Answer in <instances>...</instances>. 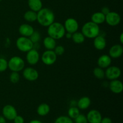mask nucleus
Returning a JSON list of instances; mask_svg holds the SVG:
<instances>
[{"mask_svg": "<svg viewBox=\"0 0 123 123\" xmlns=\"http://www.w3.org/2000/svg\"><path fill=\"white\" fill-rule=\"evenodd\" d=\"M37 21L42 26L48 27L55 22V14L48 8H42L37 12Z\"/></svg>", "mask_w": 123, "mask_h": 123, "instance_id": "f257e3e1", "label": "nucleus"}, {"mask_svg": "<svg viewBox=\"0 0 123 123\" xmlns=\"http://www.w3.org/2000/svg\"><path fill=\"white\" fill-rule=\"evenodd\" d=\"M48 36L54 38L55 40H60L63 38L66 34L64 26L61 23L58 22H54L48 26Z\"/></svg>", "mask_w": 123, "mask_h": 123, "instance_id": "f03ea898", "label": "nucleus"}, {"mask_svg": "<svg viewBox=\"0 0 123 123\" xmlns=\"http://www.w3.org/2000/svg\"><path fill=\"white\" fill-rule=\"evenodd\" d=\"M81 32L85 38L94 39L100 34L99 25L90 21L85 23L81 29Z\"/></svg>", "mask_w": 123, "mask_h": 123, "instance_id": "7ed1b4c3", "label": "nucleus"}, {"mask_svg": "<svg viewBox=\"0 0 123 123\" xmlns=\"http://www.w3.org/2000/svg\"><path fill=\"white\" fill-rule=\"evenodd\" d=\"M25 66V61L20 56H14L8 61V68L12 72H19L22 71Z\"/></svg>", "mask_w": 123, "mask_h": 123, "instance_id": "20e7f679", "label": "nucleus"}, {"mask_svg": "<svg viewBox=\"0 0 123 123\" xmlns=\"http://www.w3.org/2000/svg\"><path fill=\"white\" fill-rule=\"evenodd\" d=\"M16 46L20 52H27L33 48V43L29 37L21 36L16 40Z\"/></svg>", "mask_w": 123, "mask_h": 123, "instance_id": "39448f33", "label": "nucleus"}, {"mask_svg": "<svg viewBox=\"0 0 123 123\" xmlns=\"http://www.w3.org/2000/svg\"><path fill=\"white\" fill-rule=\"evenodd\" d=\"M57 60V55L54 50H46L42 55V61L46 66L53 65Z\"/></svg>", "mask_w": 123, "mask_h": 123, "instance_id": "423d86ee", "label": "nucleus"}, {"mask_svg": "<svg viewBox=\"0 0 123 123\" xmlns=\"http://www.w3.org/2000/svg\"><path fill=\"white\" fill-rule=\"evenodd\" d=\"M105 73L106 78L109 80H112L118 79L121 76V71L117 66H109L105 71Z\"/></svg>", "mask_w": 123, "mask_h": 123, "instance_id": "0eeeda50", "label": "nucleus"}, {"mask_svg": "<svg viewBox=\"0 0 123 123\" xmlns=\"http://www.w3.org/2000/svg\"><path fill=\"white\" fill-rule=\"evenodd\" d=\"M2 116L7 120L13 121L18 115V112L16 108L11 105H6L2 108Z\"/></svg>", "mask_w": 123, "mask_h": 123, "instance_id": "6e6552de", "label": "nucleus"}, {"mask_svg": "<svg viewBox=\"0 0 123 123\" xmlns=\"http://www.w3.org/2000/svg\"><path fill=\"white\" fill-rule=\"evenodd\" d=\"M66 32L73 34L78 31L79 29V24L75 19L73 18H67L64 24Z\"/></svg>", "mask_w": 123, "mask_h": 123, "instance_id": "1a4fd4ad", "label": "nucleus"}, {"mask_svg": "<svg viewBox=\"0 0 123 123\" xmlns=\"http://www.w3.org/2000/svg\"><path fill=\"white\" fill-rule=\"evenodd\" d=\"M105 22L110 26H115L120 24L121 16L117 12H110L105 15Z\"/></svg>", "mask_w": 123, "mask_h": 123, "instance_id": "9d476101", "label": "nucleus"}, {"mask_svg": "<svg viewBox=\"0 0 123 123\" xmlns=\"http://www.w3.org/2000/svg\"><path fill=\"white\" fill-rule=\"evenodd\" d=\"M22 74L26 80L30 82L36 81L39 76L38 71L32 67H27L23 70Z\"/></svg>", "mask_w": 123, "mask_h": 123, "instance_id": "9b49d317", "label": "nucleus"}, {"mask_svg": "<svg viewBox=\"0 0 123 123\" xmlns=\"http://www.w3.org/2000/svg\"><path fill=\"white\" fill-rule=\"evenodd\" d=\"M26 60L29 64L33 66L37 64L40 60V54L38 50L32 49L26 52Z\"/></svg>", "mask_w": 123, "mask_h": 123, "instance_id": "f8f14e48", "label": "nucleus"}, {"mask_svg": "<svg viewBox=\"0 0 123 123\" xmlns=\"http://www.w3.org/2000/svg\"><path fill=\"white\" fill-rule=\"evenodd\" d=\"M86 117L88 123H100L102 119L101 113L96 109L90 111Z\"/></svg>", "mask_w": 123, "mask_h": 123, "instance_id": "ddd939ff", "label": "nucleus"}, {"mask_svg": "<svg viewBox=\"0 0 123 123\" xmlns=\"http://www.w3.org/2000/svg\"><path fill=\"white\" fill-rule=\"evenodd\" d=\"M123 54L122 44H116L112 46L109 50V55L111 58L117 59L121 57Z\"/></svg>", "mask_w": 123, "mask_h": 123, "instance_id": "4468645a", "label": "nucleus"}, {"mask_svg": "<svg viewBox=\"0 0 123 123\" xmlns=\"http://www.w3.org/2000/svg\"><path fill=\"white\" fill-rule=\"evenodd\" d=\"M109 88L113 93L120 94L123 90V82L118 79L112 80L109 84Z\"/></svg>", "mask_w": 123, "mask_h": 123, "instance_id": "2eb2a0df", "label": "nucleus"}, {"mask_svg": "<svg viewBox=\"0 0 123 123\" xmlns=\"http://www.w3.org/2000/svg\"><path fill=\"white\" fill-rule=\"evenodd\" d=\"M93 44L97 50H102L106 46V40L102 35L99 34L94 38Z\"/></svg>", "mask_w": 123, "mask_h": 123, "instance_id": "dca6fc26", "label": "nucleus"}, {"mask_svg": "<svg viewBox=\"0 0 123 123\" xmlns=\"http://www.w3.org/2000/svg\"><path fill=\"white\" fill-rule=\"evenodd\" d=\"M34 31V29L31 25L28 24H23L19 27V32L21 36L30 37Z\"/></svg>", "mask_w": 123, "mask_h": 123, "instance_id": "f3484780", "label": "nucleus"}, {"mask_svg": "<svg viewBox=\"0 0 123 123\" xmlns=\"http://www.w3.org/2000/svg\"><path fill=\"white\" fill-rule=\"evenodd\" d=\"M112 62V58L109 55L103 54L99 56L97 60V65L99 67L102 68H106L111 66Z\"/></svg>", "mask_w": 123, "mask_h": 123, "instance_id": "a211bd4d", "label": "nucleus"}, {"mask_svg": "<svg viewBox=\"0 0 123 123\" xmlns=\"http://www.w3.org/2000/svg\"><path fill=\"white\" fill-rule=\"evenodd\" d=\"M91 99L87 96H84L79 99L77 102V106L80 110H85L88 109L91 105Z\"/></svg>", "mask_w": 123, "mask_h": 123, "instance_id": "6ab92c4d", "label": "nucleus"}, {"mask_svg": "<svg viewBox=\"0 0 123 123\" xmlns=\"http://www.w3.org/2000/svg\"><path fill=\"white\" fill-rule=\"evenodd\" d=\"M28 5L31 10L38 12L43 8L42 0H28Z\"/></svg>", "mask_w": 123, "mask_h": 123, "instance_id": "aec40b11", "label": "nucleus"}, {"mask_svg": "<svg viewBox=\"0 0 123 123\" xmlns=\"http://www.w3.org/2000/svg\"><path fill=\"white\" fill-rule=\"evenodd\" d=\"M43 46L46 50H54L56 46V40L49 36L44 37L43 41Z\"/></svg>", "mask_w": 123, "mask_h": 123, "instance_id": "412c9836", "label": "nucleus"}, {"mask_svg": "<svg viewBox=\"0 0 123 123\" xmlns=\"http://www.w3.org/2000/svg\"><path fill=\"white\" fill-rule=\"evenodd\" d=\"M91 19V22L99 25L105 22V15L101 12H97L92 14Z\"/></svg>", "mask_w": 123, "mask_h": 123, "instance_id": "4be33fe9", "label": "nucleus"}, {"mask_svg": "<svg viewBox=\"0 0 123 123\" xmlns=\"http://www.w3.org/2000/svg\"><path fill=\"white\" fill-rule=\"evenodd\" d=\"M50 110V106L48 104L45 103H41L37 108V113L41 117H44L48 115Z\"/></svg>", "mask_w": 123, "mask_h": 123, "instance_id": "5701e85b", "label": "nucleus"}, {"mask_svg": "<svg viewBox=\"0 0 123 123\" xmlns=\"http://www.w3.org/2000/svg\"><path fill=\"white\" fill-rule=\"evenodd\" d=\"M72 39L74 43L76 44H82L85 42V37L81 32H76L72 34Z\"/></svg>", "mask_w": 123, "mask_h": 123, "instance_id": "b1692460", "label": "nucleus"}, {"mask_svg": "<svg viewBox=\"0 0 123 123\" xmlns=\"http://www.w3.org/2000/svg\"><path fill=\"white\" fill-rule=\"evenodd\" d=\"M24 19L28 22H34L37 20V12L32 10L26 11L24 15Z\"/></svg>", "mask_w": 123, "mask_h": 123, "instance_id": "393cba45", "label": "nucleus"}, {"mask_svg": "<svg viewBox=\"0 0 123 123\" xmlns=\"http://www.w3.org/2000/svg\"><path fill=\"white\" fill-rule=\"evenodd\" d=\"M80 114V109L76 106H72L68 110V117L70 118L74 119Z\"/></svg>", "mask_w": 123, "mask_h": 123, "instance_id": "a878e982", "label": "nucleus"}, {"mask_svg": "<svg viewBox=\"0 0 123 123\" xmlns=\"http://www.w3.org/2000/svg\"><path fill=\"white\" fill-rule=\"evenodd\" d=\"M93 74L96 78L98 79H102L105 77V73L103 68L101 67H96L93 70Z\"/></svg>", "mask_w": 123, "mask_h": 123, "instance_id": "bb28decb", "label": "nucleus"}, {"mask_svg": "<svg viewBox=\"0 0 123 123\" xmlns=\"http://www.w3.org/2000/svg\"><path fill=\"white\" fill-rule=\"evenodd\" d=\"M54 123H74L72 118L68 116H60L55 120Z\"/></svg>", "mask_w": 123, "mask_h": 123, "instance_id": "cd10ccee", "label": "nucleus"}, {"mask_svg": "<svg viewBox=\"0 0 123 123\" xmlns=\"http://www.w3.org/2000/svg\"><path fill=\"white\" fill-rule=\"evenodd\" d=\"M29 38L33 43H38L41 40V34L38 31H35L34 30L33 33L30 36Z\"/></svg>", "mask_w": 123, "mask_h": 123, "instance_id": "c85d7f7f", "label": "nucleus"}, {"mask_svg": "<svg viewBox=\"0 0 123 123\" xmlns=\"http://www.w3.org/2000/svg\"><path fill=\"white\" fill-rule=\"evenodd\" d=\"M10 80L13 84H16L20 80V74L19 72H12L10 74Z\"/></svg>", "mask_w": 123, "mask_h": 123, "instance_id": "c756f323", "label": "nucleus"}, {"mask_svg": "<svg viewBox=\"0 0 123 123\" xmlns=\"http://www.w3.org/2000/svg\"><path fill=\"white\" fill-rule=\"evenodd\" d=\"M8 68V61L3 58H0V72H5Z\"/></svg>", "mask_w": 123, "mask_h": 123, "instance_id": "7c9ffc66", "label": "nucleus"}, {"mask_svg": "<svg viewBox=\"0 0 123 123\" xmlns=\"http://www.w3.org/2000/svg\"><path fill=\"white\" fill-rule=\"evenodd\" d=\"M74 120L75 123H88L86 117L82 114H79V115L77 117H76Z\"/></svg>", "mask_w": 123, "mask_h": 123, "instance_id": "2f4dec72", "label": "nucleus"}, {"mask_svg": "<svg viewBox=\"0 0 123 123\" xmlns=\"http://www.w3.org/2000/svg\"><path fill=\"white\" fill-rule=\"evenodd\" d=\"M54 51L55 52V53L57 56H61L64 53L65 48L61 45L56 46V47L54 48Z\"/></svg>", "mask_w": 123, "mask_h": 123, "instance_id": "473e14b6", "label": "nucleus"}, {"mask_svg": "<svg viewBox=\"0 0 123 123\" xmlns=\"http://www.w3.org/2000/svg\"><path fill=\"white\" fill-rule=\"evenodd\" d=\"M13 121H14V123H24V122H25L24 118L20 116V115H18L14 118Z\"/></svg>", "mask_w": 123, "mask_h": 123, "instance_id": "72a5a7b5", "label": "nucleus"}, {"mask_svg": "<svg viewBox=\"0 0 123 123\" xmlns=\"http://www.w3.org/2000/svg\"><path fill=\"white\" fill-rule=\"evenodd\" d=\"M100 123H112V121L111 119L109 117L102 118Z\"/></svg>", "mask_w": 123, "mask_h": 123, "instance_id": "f704fd0d", "label": "nucleus"}, {"mask_svg": "<svg viewBox=\"0 0 123 123\" xmlns=\"http://www.w3.org/2000/svg\"><path fill=\"white\" fill-rule=\"evenodd\" d=\"M110 12V10H109V7H103V8H102V10H101V12H102L103 14H104L105 15H106V14Z\"/></svg>", "mask_w": 123, "mask_h": 123, "instance_id": "c9c22d12", "label": "nucleus"}, {"mask_svg": "<svg viewBox=\"0 0 123 123\" xmlns=\"http://www.w3.org/2000/svg\"><path fill=\"white\" fill-rule=\"evenodd\" d=\"M6 119L2 115H0V123H6Z\"/></svg>", "mask_w": 123, "mask_h": 123, "instance_id": "e433bc0d", "label": "nucleus"}, {"mask_svg": "<svg viewBox=\"0 0 123 123\" xmlns=\"http://www.w3.org/2000/svg\"><path fill=\"white\" fill-rule=\"evenodd\" d=\"M64 36H66V37L67 38V39H70V38H72V34L69 33V32H66Z\"/></svg>", "mask_w": 123, "mask_h": 123, "instance_id": "4c0bfd02", "label": "nucleus"}, {"mask_svg": "<svg viewBox=\"0 0 123 123\" xmlns=\"http://www.w3.org/2000/svg\"><path fill=\"white\" fill-rule=\"evenodd\" d=\"M119 41H120L121 44H123V33H121L119 37Z\"/></svg>", "mask_w": 123, "mask_h": 123, "instance_id": "58836bf2", "label": "nucleus"}, {"mask_svg": "<svg viewBox=\"0 0 123 123\" xmlns=\"http://www.w3.org/2000/svg\"><path fill=\"white\" fill-rule=\"evenodd\" d=\"M29 123H43L38 120H31V121H30Z\"/></svg>", "mask_w": 123, "mask_h": 123, "instance_id": "ea45409f", "label": "nucleus"}, {"mask_svg": "<svg viewBox=\"0 0 123 123\" xmlns=\"http://www.w3.org/2000/svg\"><path fill=\"white\" fill-rule=\"evenodd\" d=\"M2 1V0H0V1Z\"/></svg>", "mask_w": 123, "mask_h": 123, "instance_id": "a19ab883", "label": "nucleus"}, {"mask_svg": "<svg viewBox=\"0 0 123 123\" xmlns=\"http://www.w3.org/2000/svg\"></svg>", "mask_w": 123, "mask_h": 123, "instance_id": "79ce46f5", "label": "nucleus"}]
</instances>
